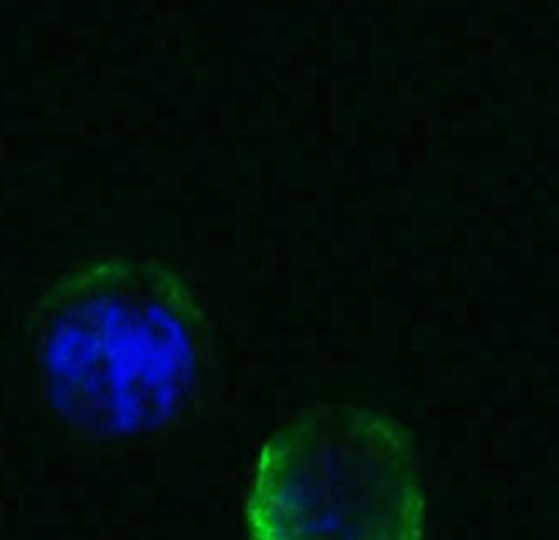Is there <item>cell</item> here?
Masks as SVG:
<instances>
[{
	"label": "cell",
	"instance_id": "2",
	"mask_svg": "<svg viewBox=\"0 0 559 540\" xmlns=\"http://www.w3.org/2000/svg\"><path fill=\"white\" fill-rule=\"evenodd\" d=\"M243 513L249 540H426L413 434L364 404L293 415L260 445Z\"/></svg>",
	"mask_w": 559,
	"mask_h": 540
},
{
	"label": "cell",
	"instance_id": "1",
	"mask_svg": "<svg viewBox=\"0 0 559 540\" xmlns=\"http://www.w3.org/2000/svg\"><path fill=\"white\" fill-rule=\"evenodd\" d=\"M36 371L47 412L74 440L140 447L205 401L213 333L189 284L136 256L69 267L38 305Z\"/></svg>",
	"mask_w": 559,
	"mask_h": 540
}]
</instances>
